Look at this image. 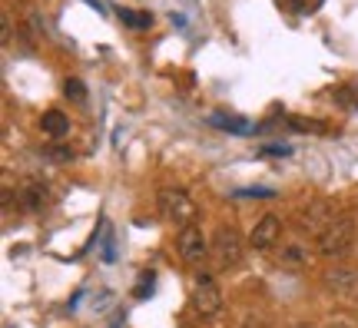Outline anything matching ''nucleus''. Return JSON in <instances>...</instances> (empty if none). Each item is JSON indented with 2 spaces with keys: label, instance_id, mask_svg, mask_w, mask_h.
I'll return each instance as SVG.
<instances>
[{
  "label": "nucleus",
  "instance_id": "f257e3e1",
  "mask_svg": "<svg viewBox=\"0 0 358 328\" xmlns=\"http://www.w3.org/2000/svg\"><path fill=\"white\" fill-rule=\"evenodd\" d=\"M156 209L159 215L173 222V226H189L192 219H196V202L186 190H176V186H163V190L156 192Z\"/></svg>",
  "mask_w": 358,
  "mask_h": 328
},
{
  "label": "nucleus",
  "instance_id": "f03ea898",
  "mask_svg": "<svg viewBox=\"0 0 358 328\" xmlns=\"http://www.w3.org/2000/svg\"><path fill=\"white\" fill-rule=\"evenodd\" d=\"M352 242H355V219L348 213H338L329 222V229L315 239V245H319L322 255H342V252H348Z\"/></svg>",
  "mask_w": 358,
  "mask_h": 328
},
{
  "label": "nucleus",
  "instance_id": "7ed1b4c3",
  "mask_svg": "<svg viewBox=\"0 0 358 328\" xmlns=\"http://www.w3.org/2000/svg\"><path fill=\"white\" fill-rule=\"evenodd\" d=\"M209 245H213V259H216L219 269H236V265L243 262V252H245L243 236L232 226H219Z\"/></svg>",
  "mask_w": 358,
  "mask_h": 328
},
{
  "label": "nucleus",
  "instance_id": "20e7f679",
  "mask_svg": "<svg viewBox=\"0 0 358 328\" xmlns=\"http://www.w3.org/2000/svg\"><path fill=\"white\" fill-rule=\"evenodd\" d=\"M222 308V292H219L216 278L213 276H196V285H192V312L199 318H213L219 315Z\"/></svg>",
  "mask_w": 358,
  "mask_h": 328
},
{
  "label": "nucleus",
  "instance_id": "39448f33",
  "mask_svg": "<svg viewBox=\"0 0 358 328\" xmlns=\"http://www.w3.org/2000/svg\"><path fill=\"white\" fill-rule=\"evenodd\" d=\"M176 249L182 255V262L199 265L206 255H213V245L206 242V236L196 226H182V232L176 236Z\"/></svg>",
  "mask_w": 358,
  "mask_h": 328
},
{
  "label": "nucleus",
  "instance_id": "423d86ee",
  "mask_svg": "<svg viewBox=\"0 0 358 328\" xmlns=\"http://www.w3.org/2000/svg\"><path fill=\"white\" fill-rule=\"evenodd\" d=\"M335 215H338V213H335L329 202H322V199L319 202H308L306 209H299V229L319 239L322 232L329 229V222H332Z\"/></svg>",
  "mask_w": 358,
  "mask_h": 328
},
{
  "label": "nucleus",
  "instance_id": "0eeeda50",
  "mask_svg": "<svg viewBox=\"0 0 358 328\" xmlns=\"http://www.w3.org/2000/svg\"><path fill=\"white\" fill-rule=\"evenodd\" d=\"M279 236H282V219H279V215H272V213H266L256 226H252L249 242H252V249L266 252V249H272V245L279 242Z\"/></svg>",
  "mask_w": 358,
  "mask_h": 328
},
{
  "label": "nucleus",
  "instance_id": "6e6552de",
  "mask_svg": "<svg viewBox=\"0 0 358 328\" xmlns=\"http://www.w3.org/2000/svg\"><path fill=\"white\" fill-rule=\"evenodd\" d=\"M40 129H43V136L60 139L70 133V120H66V113H60V110H47V113L40 116Z\"/></svg>",
  "mask_w": 358,
  "mask_h": 328
},
{
  "label": "nucleus",
  "instance_id": "1a4fd4ad",
  "mask_svg": "<svg viewBox=\"0 0 358 328\" xmlns=\"http://www.w3.org/2000/svg\"><path fill=\"white\" fill-rule=\"evenodd\" d=\"M20 199H24V206L30 209V213H40V209L50 202V192H47V186H43V183H37V179H34V183H27V186H24V196H20Z\"/></svg>",
  "mask_w": 358,
  "mask_h": 328
},
{
  "label": "nucleus",
  "instance_id": "9d476101",
  "mask_svg": "<svg viewBox=\"0 0 358 328\" xmlns=\"http://www.w3.org/2000/svg\"><path fill=\"white\" fill-rule=\"evenodd\" d=\"M213 127L226 129V133H239V136H249V133H252L249 120H243V116H226V113H216V116H213Z\"/></svg>",
  "mask_w": 358,
  "mask_h": 328
},
{
  "label": "nucleus",
  "instance_id": "9b49d317",
  "mask_svg": "<svg viewBox=\"0 0 358 328\" xmlns=\"http://www.w3.org/2000/svg\"><path fill=\"white\" fill-rule=\"evenodd\" d=\"M306 259H308V249H306V245H299V242H292V245H282V252H279V262L282 265H292V269L306 265Z\"/></svg>",
  "mask_w": 358,
  "mask_h": 328
},
{
  "label": "nucleus",
  "instance_id": "f8f14e48",
  "mask_svg": "<svg viewBox=\"0 0 358 328\" xmlns=\"http://www.w3.org/2000/svg\"><path fill=\"white\" fill-rule=\"evenodd\" d=\"M120 20L133 30H150L153 27V13H136V10H120Z\"/></svg>",
  "mask_w": 358,
  "mask_h": 328
},
{
  "label": "nucleus",
  "instance_id": "ddd939ff",
  "mask_svg": "<svg viewBox=\"0 0 358 328\" xmlns=\"http://www.w3.org/2000/svg\"><path fill=\"white\" fill-rule=\"evenodd\" d=\"M355 282H358L355 272H332V276H329V285L338 289V292H352L355 289Z\"/></svg>",
  "mask_w": 358,
  "mask_h": 328
},
{
  "label": "nucleus",
  "instance_id": "4468645a",
  "mask_svg": "<svg viewBox=\"0 0 358 328\" xmlns=\"http://www.w3.org/2000/svg\"><path fill=\"white\" fill-rule=\"evenodd\" d=\"M64 93L73 103H83V100H87V87H83V80H77V76H70V80L64 83Z\"/></svg>",
  "mask_w": 358,
  "mask_h": 328
},
{
  "label": "nucleus",
  "instance_id": "2eb2a0df",
  "mask_svg": "<svg viewBox=\"0 0 358 328\" xmlns=\"http://www.w3.org/2000/svg\"><path fill=\"white\" fill-rule=\"evenodd\" d=\"M47 156H50L53 163H70V159H73V150H66V146H50Z\"/></svg>",
  "mask_w": 358,
  "mask_h": 328
},
{
  "label": "nucleus",
  "instance_id": "dca6fc26",
  "mask_svg": "<svg viewBox=\"0 0 358 328\" xmlns=\"http://www.w3.org/2000/svg\"><path fill=\"white\" fill-rule=\"evenodd\" d=\"M133 295H136V299H146V295H153V272L140 278V285L133 289Z\"/></svg>",
  "mask_w": 358,
  "mask_h": 328
},
{
  "label": "nucleus",
  "instance_id": "f3484780",
  "mask_svg": "<svg viewBox=\"0 0 358 328\" xmlns=\"http://www.w3.org/2000/svg\"><path fill=\"white\" fill-rule=\"evenodd\" d=\"M262 152H268V156H292V146H285V143H272V146H266Z\"/></svg>",
  "mask_w": 358,
  "mask_h": 328
},
{
  "label": "nucleus",
  "instance_id": "a211bd4d",
  "mask_svg": "<svg viewBox=\"0 0 358 328\" xmlns=\"http://www.w3.org/2000/svg\"><path fill=\"white\" fill-rule=\"evenodd\" d=\"M279 3H282V7H289L292 13H302V10H306V0H279Z\"/></svg>",
  "mask_w": 358,
  "mask_h": 328
},
{
  "label": "nucleus",
  "instance_id": "6ab92c4d",
  "mask_svg": "<svg viewBox=\"0 0 358 328\" xmlns=\"http://www.w3.org/2000/svg\"><path fill=\"white\" fill-rule=\"evenodd\" d=\"M239 196H272V190H243Z\"/></svg>",
  "mask_w": 358,
  "mask_h": 328
},
{
  "label": "nucleus",
  "instance_id": "aec40b11",
  "mask_svg": "<svg viewBox=\"0 0 358 328\" xmlns=\"http://www.w3.org/2000/svg\"><path fill=\"white\" fill-rule=\"evenodd\" d=\"M295 328H308V325H295Z\"/></svg>",
  "mask_w": 358,
  "mask_h": 328
},
{
  "label": "nucleus",
  "instance_id": "412c9836",
  "mask_svg": "<svg viewBox=\"0 0 358 328\" xmlns=\"http://www.w3.org/2000/svg\"><path fill=\"white\" fill-rule=\"evenodd\" d=\"M332 328H342V325H332Z\"/></svg>",
  "mask_w": 358,
  "mask_h": 328
}]
</instances>
